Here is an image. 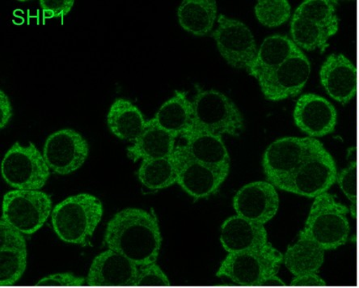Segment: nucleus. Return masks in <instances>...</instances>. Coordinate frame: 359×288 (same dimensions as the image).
<instances>
[{
    "mask_svg": "<svg viewBox=\"0 0 359 288\" xmlns=\"http://www.w3.org/2000/svg\"><path fill=\"white\" fill-rule=\"evenodd\" d=\"M292 14L287 0H261L255 6L256 18L262 25L276 28L286 23Z\"/></svg>",
    "mask_w": 359,
    "mask_h": 288,
    "instance_id": "30",
    "label": "nucleus"
},
{
    "mask_svg": "<svg viewBox=\"0 0 359 288\" xmlns=\"http://www.w3.org/2000/svg\"><path fill=\"white\" fill-rule=\"evenodd\" d=\"M176 139L152 118L147 122L140 137L126 149V155L133 162L170 156L175 151Z\"/></svg>",
    "mask_w": 359,
    "mask_h": 288,
    "instance_id": "21",
    "label": "nucleus"
},
{
    "mask_svg": "<svg viewBox=\"0 0 359 288\" xmlns=\"http://www.w3.org/2000/svg\"><path fill=\"white\" fill-rule=\"evenodd\" d=\"M325 250L299 232L298 239L283 254V264L294 276L316 274L325 260Z\"/></svg>",
    "mask_w": 359,
    "mask_h": 288,
    "instance_id": "25",
    "label": "nucleus"
},
{
    "mask_svg": "<svg viewBox=\"0 0 359 288\" xmlns=\"http://www.w3.org/2000/svg\"><path fill=\"white\" fill-rule=\"evenodd\" d=\"M147 122L140 109L128 99L118 98L109 109L107 123L116 137L134 143L144 132Z\"/></svg>",
    "mask_w": 359,
    "mask_h": 288,
    "instance_id": "22",
    "label": "nucleus"
},
{
    "mask_svg": "<svg viewBox=\"0 0 359 288\" xmlns=\"http://www.w3.org/2000/svg\"><path fill=\"white\" fill-rule=\"evenodd\" d=\"M299 50L286 36H268L258 50L255 64L249 73L259 82Z\"/></svg>",
    "mask_w": 359,
    "mask_h": 288,
    "instance_id": "23",
    "label": "nucleus"
},
{
    "mask_svg": "<svg viewBox=\"0 0 359 288\" xmlns=\"http://www.w3.org/2000/svg\"><path fill=\"white\" fill-rule=\"evenodd\" d=\"M103 242L107 249L123 254L137 266L156 263L162 245L156 214L140 208L123 209L107 224Z\"/></svg>",
    "mask_w": 359,
    "mask_h": 288,
    "instance_id": "1",
    "label": "nucleus"
},
{
    "mask_svg": "<svg viewBox=\"0 0 359 288\" xmlns=\"http://www.w3.org/2000/svg\"><path fill=\"white\" fill-rule=\"evenodd\" d=\"M283 263V254L269 242L261 248L226 254L216 276L242 287L263 286L277 275Z\"/></svg>",
    "mask_w": 359,
    "mask_h": 288,
    "instance_id": "5",
    "label": "nucleus"
},
{
    "mask_svg": "<svg viewBox=\"0 0 359 288\" xmlns=\"http://www.w3.org/2000/svg\"><path fill=\"white\" fill-rule=\"evenodd\" d=\"M292 286H325V282L316 274H308L304 275L294 276L292 282Z\"/></svg>",
    "mask_w": 359,
    "mask_h": 288,
    "instance_id": "36",
    "label": "nucleus"
},
{
    "mask_svg": "<svg viewBox=\"0 0 359 288\" xmlns=\"http://www.w3.org/2000/svg\"><path fill=\"white\" fill-rule=\"evenodd\" d=\"M193 128L222 136L238 137L245 129V119L236 104L225 94L210 89H198L193 98Z\"/></svg>",
    "mask_w": 359,
    "mask_h": 288,
    "instance_id": "4",
    "label": "nucleus"
},
{
    "mask_svg": "<svg viewBox=\"0 0 359 288\" xmlns=\"http://www.w3.org/2000/svg\"><path fill=\"white\" fill-rule=\"evenodd\" d=\"M310 73V62L300 50L258 83L267 100L280 102L299 95Z\"/></svg>",
    "mask_w": 359,
    "mask_h": 288,
    "instance_id": "12",
    "label": "nucleus"
},
{
    "mask_svg": "<svg viewBox=\"0 0 359 288\" xmlns=\"http://www.w3.org/2000/svg\"><path fill=\"white\" fill-rule=\"evenodd\" d=\"M313 138L284 137L268 146L262 157L266 181L277 188L292 176L309 153Z\"/></svg>",
    "mask_w": 359,
    "mask_h": 288,
    "instance_id": "10",
    "label": "nucleus"
},
{
    "mask_svg": "<svg viewBox=\"0 0 359 288\" xmlns=\"http://www.w3.org/2000/svg\"><path fill=\"white\" fill-rule=\"evenodd\" d=\"M182 138L186 144L176 146L180 153L201 163L230 170V156L222 136L191 130Z\"/></svg>",
    "mask_w": 359,
    "mask_h": 288,
    "instance_id": "20",
    "label": "nucleus"
},
{
    "mask_svg": "<svg viewBox=\"0 0 359 288\" xmlns=\"http://www.w3.org/2000/svg\"><path fill=\"white\" fill-rule=\"evenodd\" d=\"M337 174L334 157L320 141L314 139L303 163L278 188L299 196L316 198L328 192L335 184Z\"/></svg>",
    "mask_w": 359,
    "mask_h": 288,
    "instance_id": "6",
    "label": "nucleus"
},
{
    "mask_svg": "<svg viewBox=\"0 0 359 288\" xmlns=\"http://www.w3.org/2000/svg\"><path fill=\"white\" fill-rule=\"evenodd\" d=\"M136 174L141 184L149 190H163L177 184V161L174 154L162 158L142 160Z\"/></svg>",
    "mask_w": 359,
    "mask_h": 288,
    "instance_id": "27",
    "label": "nucleus"
},
{
    "mask_svg": "<svg viewBox=\"0 0 359 288\" xmlns=\"http://www.w3.org/2000/svg\"><path fill=\"white\" fill-rule=\"evenodd\" d=\"M83 277L70 273L56 274L43 277L38 282L39 286H72L81 287L84 284Z\"/></svg>",
    "mask_w": 359,
    "mask_h": 288,
    "instance_id": "34",
    "label": "nucleus"
},
{
    "mask_svg": "<svg viewBox=\"0 0 359 288\" xmlns=\"http://www.w3.org/2000/svg\"><path fill=\"white\" fill-rule=\"evenodd\" d=\"M178 165L177 184L195 200H205L217 193L230 170L201 163L184 156L175 149Z\"/></svg>",
    "mask_w": 359,
    "mask_h": 288,
    "instance_id": "13",
    "label": "nucleus"
},
{
    "mask_svg": "<svg viewBox=\"0 0 359 288\" xmlns=\"http://www.w3.org/2000/svg\"><path fill=\"white\" fill-rule=\"evenodd\" d=\"M27 264V245L24 234L0 219V277L1 286L15 284Z\"/></svg>",
    "mask_w": 359,
    "mask_h": 288,
    "instance_id": "17",
    "label": "nucleus"
},
{
    "mask_svg": "<svg viewBox=\"0 0 359 288\" xmlns=\"http://www.w3.org/2000/svg\"><path fill=\"white\" fill-rule=\"evenodd\" d=\"M193 107L187 93L177 91L163 103L153 119L174 137H183L193 128Z\"/></svg>",
    "mask_w": 359,
    "mask_h": 288,
    "instance_id": "24",
    "label": "nucleus"
},
{
    "mask_svg": "<svg viewBox=\"0 0 359 288\" xmlns=\"http://www.w3.org/2000/svg\"><path fill=\"white\" fill-rule=\"evenodd\" d=\"M322 86L328 95L341 104L352 101L357 93V68L342 54L330 55L320 70Z\"/></svg>",
    "mask_w": 359,
    "mask_h": 288,
    "instance_id": "16",
    "label": "nucleus"
},
{
    "mask_svg": "<svg viewBox=\"0 0 359 288\" xmlns=\"http://www.w3.org/2000/svg\"><path fill=\"white\" fill-rule=\"evenodd\" d=\"M219 240L228 254L261 248L269 243L265 225L251 221L238 214L226 219L222 224Z\"/></svg>",
    "mask_w": 359,
    "mask_h": 288,
    "instance_id": "18",
    "label": "nucleus"
},
{
    "mask_svg": "<svg viewBox=\"0 0 359 288\" xmlns=\"http://www.w3.org/2000/svg\"><path fill=\"white\" fill-rule=\"evenodd\" d=\"M170 286V282L156 263L138 266V273L134 286Z\"/></svg>",
    "mask_w": 359,
    "mask_h": 288,
    "instance_id": "32",
    "label": "nucleus"
},
{
    "mask_svg": "<svg viewBox=\"0 0 359 288\" xmlns=\"http://www.w3.org/2000/svg\"><path fill=\"white\" fill-rule=\"evenodd\" d=\"M350 210L326 192L314 198L304 228L300 233L321 248L334 250L346 244L351 231Z\"/></svg>",
    "mask_w": 359,
    "mask_h": 288,
    "instance_id": "3",
    "label": "nucleus"
},
{
    "mask_svg": "<svg viewBox=\"0 0 359 288\" xmlns=\"http://www.w3.org/2000/svg\"><path fill=\"white\" fill-rule=\"evenodd\" d=\"M53 203L41 191L13 190L5 193L2 219L24 235H33L51 216Z\"/></svg>",
    "mask_w": 359,
    "mask_h": 288,
    "instance_id": "8",
    "label": "nucleus"
},
{
    "mask_svg": "<svg viewBox=\"0 0 359 288\" xmlns=\"http://www.w3.org/2000/svg\"><path fill=\"white\" fill-rule=\"evenodd\" d=\"M280 205L277 188L267 181H257L242 186L232 200L236 214L266 225L276 217Z\"/></svg>",
    "mask_w": 359,
    "mask_h": 288,
    "instance_id": "14",
    "label": "nucleus"
},
{
    "mask_svg": "<svg viewBox=\"0 0 359 288\" xmlns=\"http://www.w3.org/2000/svg\"><path fill=\"white\" fill-rule=\"evenodd\" d=\"M293 116L301 132L313 139L334 132L337 123L335 107L325 97L313 93L299 98Z\"/></svg>",
    "mask_w": 359,
    "mask_h": 288,
    "instance_id": "15",
    "label": "nucleus"
},
{
    "mask_svg": "<svg viewBox=\"0 0 359 288\" xmlns=\"http://www.w3.org/2000/svg\"><path fill=\"white\" fill-rule=\"evenodd\" d=\"M344 196L351 203L353 211L357 206V161H351L349 165L337 174V181Z\"/></svg>",
    "mask_w": 359,
    "mask_h": 288,
    "instance_id": "31",
    "label": "nucleus"
},
{
    "mask_svg": "<svg viewBox=\"0 0 359 288\" xmlns=\"http://www.w3.org/2000/svg\"><path fill=\"white\" fill-rule=\"evenodd\" d=\"M213 38L222 57L236 69L250 71L257 55L251 30L238 20L220 15Z\"/></svg>",
    "mask_w": 359,
    "mask_h": 288,
    "instance_id": "9",
    "label": "nucleus"
},
{
    "mask_svg": "<svg viewBox=\"0 0 359 288\" xmlns=\"http://www.w3.org/2000/svg\"><path fill=\"white\" fill-rule=\"evenodd\" d=\"M13 116L12 102L2 89L0 90V129L7 127Z\"/></svg>",
    "mask_w": 359,
    "mask_h": 288,
    "instance_id": "35",
    "label": "nucleus"
},
{
    "mask_svg": "<svg viewBox=\"0 0 359 288\" xmlns=\"http://www.w3.org/2000/svg\"><path fill=\"white\" fill-rule=\"evenodd\" d=\"M231 288H232V287H231Z\"/></svg>",
    "mask_w": 359,
    "mask_h": 288,
    "instance_id": "37",
    "label": "nucleus"
},
{
    "mask_svg": "<svg viewBox=\"0 0 359 288\" xmlns=\"http://www.w3.org/2000/svg\"><path fill=\"white\" fill-rule=\"evenodd\" d=\"M3 179L14 190L41 191L50 177V170L34 143L15 142L1 161Z\"/></svg>",
    "mask_w": 359,
    "mask_h": 288,
    "instance_id": "7",
    "label": "nucleus"
},
{
    "mask_svg": "<svg viewBox=\"0 0 359 288\" xmlns=\"http://www.w3.org/2000/svg\"><path fill=\"white\" fill-rule=\"evenodd\" d=\"M138 266L112 249L100 253L93 261L88 285H134Z\"/></svg>",
    "mask_w": 359,
    "mask_h": 288,
    "instance_id": "19",
    "label": "nucleus"
},
{
    "mask_svg": "<svg viewBox=\"0 0 359 288\" xmlns=\"http://www.w3.org/2000/svg\"><path fill=\"white\" fill-rule=\"evenodd\" d=\"M336 0H307L295 10V15L311 20L335 35L339 29Z\"/></svg>",
    "mask_w": 359,
    "mask_h": 288,
    "instance_id": "29",
    "label": "nucleus"
},
{
    "mask_svg": "<svg viewBox=\"0 0 359 288\" xmlns=\"http://www.w3.org/2000/svg\"><path fill=\"white\" fill-rule=\"evenodd\" d=\"M42 154L50 171L66 176L80 170L86 163L89 145L76 130L62 129L48 136Z\"/></svg>",
    "mask_w": 359,
    "mask_h": 288,
    "instance_id": "11",
    "label": "nucleus"
},
{
    "mask_svg": "<svg viewBox=\"0 0 359 288\" xmlns=\"http://www.w3.org/2000/svg\"><path fill=\"white\" fill-rule=\"evenodd\" d=\"M217 9L213 0H184L177 9L179 24L193 35L207 36L213 29Z\"/></svg>",
    "mask_w": 359,
    "mask_h": 288,
    "instance_id": "26",
    "label": "nucleus"
},
{
    "mask_svg": "<svg viewBox=\"0 0 359 288\" xmlns=\"http://www.w3.org/2000/svg\"><path fill=\"white\" fill-rule=\"evenodd\" d=\"M40 6L43 19L65 18L75 4L74 0H41Z\"/></svg>",
    "mask_w": 359,
    "mask_h": 288,
    "instance_id": "33",
    "label": "nucleus"
},
{
    "mask_svg": "<svg viewBox=\"0 0 359 288\" xmlns=\"http://www.w3.org/2000/svg\"><path fill=\"white\" fill-rule=\"evenodd\" d=\"M290 34L299 48L308 51L318 49L324 51L329 46L330 39L334 36L322 26L295 15L290 23Z\"/></svg>",
    "mask_w": 359,
    "mask_h": 288,
    "instance_id": "28",
    "label": "nucleus"
},
{
    "mask_svg": "<svg viewBox=\"0 0 359 288\" xmlns=\"http://www.w3.org/2000/svg\"><path fill=\"white\" fill-rule=\"evenodd\" d=\"M103 214V204L98 198L91 193H78L53 208V230L63 242L86 246L102 222Z\"/></svg>",
    "mask_w": 359,
    "mask_h": 288,
    "instance_id": "2",
    "label": "nucleus"
}]
</instances>
